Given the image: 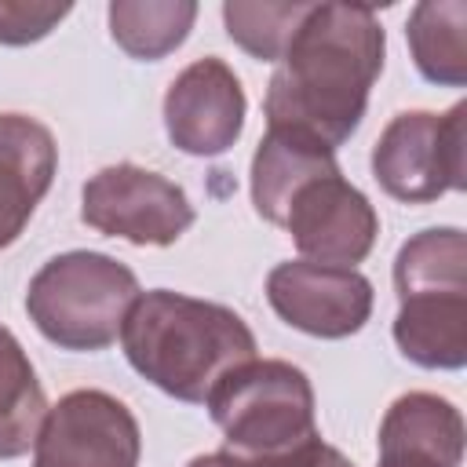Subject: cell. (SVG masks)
I'll use <instances>...</instances> for the list:
<instances>
[{
	"mask_svg": "<svg viewBox=\"0 0 467 467\" xmlns=\"http://www.w3.org/2000/svg\"><path fill=\"white\" fill-rule=\"evenodd\" d=\"M383 55L387 33L372 7L310 4L266 84V128H288L339 150L368 109Z\"/></svg>",
	"mask_w": 467,
	"mask_h": 467,
	"instance_id": "6da1fadb",
	"label": "cell"
},
{
	"mask_svg": "<svg viewBox=\"0 0 467 467\" xmlns=\"http://www.w3.org/2000/svg\"><path fill=\"white\" fill-rule=\"evenodd\" d=\"M120 347L146 383L186 405H204L212 387L259 350L237 310L171 288L139 292L124 317Z\"/></svg>",
	"mask_w": 467,
	"mask_h": 467,
	"instance_id": "7a4b0ae2",
	"label": "cell"
},
{
	"mask_svg": "<svg viewBox=\"0 0 467 467\" xmlns=\"http://www.w3.org/2000/svg\"><path fill=\"white\" fill-rule=\"evenodd\" d=\"M139 299V277L106 252H62L47 259L26 292L36 332L62 350H106Z\"/></svg>",
	"mask_w": 467,
	"mask_h": 467,
	"instance_id": "3957f363",
	"label": "cell"
},
{
	"mask_svg": "<svg viewBox=\"0 0 467 467\" xmlns=\"http://www.w3.org/2000/svg\"><path fill=\"white\" fill-rule=\"evenodd\" d=\"M204 405L234 456H281L317 438L314 387L299 365L281 358H252L230 368Z\"/></svg>",
	"mask_w": 467,
	"mask_h": 467,
	"instance_id": "277c9868",
	"label": "cell"
},
{
	"mask_svg": "<svg viewBox=\"0 0 467 467\" xmlns=\"http://www.w3.org/2000/svg\"><path fill=\"white\" fill-rule=\"evenodd\" d=\"M467 102L445 113L405 109L387 120L372 146V175L379 190L401 204H431L467 186Z\"/></svg>",
	"mask_w": 467,
	"mask_h": 467,
	"instance_id": "5b68a950",
	"label": "cell"
},
{
	"mask_svg": "<svg viewBox=\"0 0 467 467\" xmlns=\"http://www.w3.org/2000/svg\"><path fill=\"white\" fill-rule=\"evenodd\" d=\"M80 201V219L91 230L131 244L168 248L193 226V204L186 190L131 161L99 168L84 182Z\"/></svg>",
	"mask_w": 467,
	"mask_h": 467,
	"instance_id": "8992f818",
	"label": "cell"
},
{
	"mask_svg": "<svg viewBox=\"0 0 467 467\" xmlns=\"http://www.w3.org/2000/svg\"><path fill=\"white\" fill-rule=\"evenodd\" d=\"M139 456L135 412L95 387L62 394L33 441V467H139Z\"/></svg>",
	"mask_w": 467,
	"mask_h": 467,
	"instance_id": "52a82bcc",
	"label": "cell"
},
{
	"mask_svg": "<svg viewBox=\"0 0 467 467\" xmlns=\"http://www.w3.org/2000/svg\"><path fill=\"white\" fill-rule=\"evenodd\" d=\"M285 230L306 263L358 270L376 244L379 215L343 171H332L296 190L285 212Z\"/></svg>",
	"mask_w": 467,
	"mask_h": 467,
	"instance_id": "ba28073f",
	"label": "cell"
},
{
	"mask_svg": "<svg viewBox=\"0 0 467 467\" xmlns=\"http://www.w3.org/2000/svg\"><path fill=\"white\" fill-rule=\"evenodd\" d=\"M266 299L285 325L317 339H347L372 314V281L354 266L288 259L266 274Z\"/></svg>",
	"mask_w": 467,
	"mask_h": 467,
	"instance_id": "9c48e42d",
	"label": "cell"
},
{
	"mask_svg": "<svg viewBox=\"0 0 467 467\" xmlns=\"http://www.w3.org/2000/svg\"><path fill=\"white\" fill-rule=\"evenodd\" d=\"M244 88L215 55L190 62L164 91V131L190 157L226 153L244 131Z\"/></svg>",
	"mask_w": 467,
	"mask_h": 467,
	"instance_id": "30bf717a",
	"label": "cell"
},
{
	"mask_svg": "<svg viewBox=\"0 0 467 467\" xmlns=\"http://www.w3.org/2000/svg\"><path fill=\"white\" fill-rule=\"evenodd\" d=\"M58 171V146L47 124L26 113H0V248L29 226Z\"/></svg>",
	"mask_w": 467,
	"mask_h": 467,
	"instance_id": "8fae6325",
	"label": "cell"
},
{
	"mask_svg": "<svg viewBox=\"0 0 467 467\" xmlns=\"http://www.w3.org/2000/svg\"><path fill=\"white\" fill-rule=\"evenodd\" d=\"M379 463H463V416L460 409L431 390H409L390 401L379 420Z\"/></svg>",
	"mask_w": 467,
	"mask_h": 467,
	"instance_id": "7c38bea8",
	"label": "cell"
},
{
	"mask_svg": "<svg viewBox=\"0 0 467 467\" xmlns=\"http://www.w3.org/2000/svg\"><path fill=\"white\" fill-rule=\"evenodd\" d=\"M398 350L420 368L456 372L467 365V288H431L398 299Z\"/></svg>",
	"mask_w": 467,
	"mask_h": 467,
	"instance_id": "4fadbf2b",
	"label": "cell"
},
{
	"mask_svg": "<svg viewBox=\"0 0 467 467\" xmlns=\"http://www.w3.org/2000/svg\"><path fill=\"white\" fill-rule=\"evenodd\" d=\"M332 171H339L336 150L288 128H266L252 153V204L266 223L285 226V212L296 190Z\"/></svg>",
	"mask_w": 467,
	"mask_h": 467,
	"instance_id": "5bb4252c",
	"label": "cell"
},
{
	"mask_svg": "<svg viewBox=\"0 0 467 467\" xmlns=\"http://www.w3.org/2000/svg\"><path fill=\"white\" fill-rule=\"evenodd\" d=\"M405 40L423 80L438 88L467 84V4L423 0L409 11Z\"/></svg>",
	"mask_w": 467,
	"mask_h": 467,
	"instance_id": "9a60e30c",
	"label": "cell"
},
{
	"mask_svg": "<svg viewBox=\"0 0 467 467\" xmlns=\"http://www.w3.org/2000/svg\"><path fill=\"white\" fill-rule=\"evenodd\" d=\"M47 398L36 368L11 328L0 325V460H18L36 441Z\"/></svg>",
	"mask_w": 467,
	"mask_h": 467,
	"instance_id": "2e32d148",
	"label": "cell"
},
{
	"mask_svg": "<svg viewBox=\"0 0 467 467\" xmlns=\"http://www.w3.org/2000/svg\"><path fill=\"white\" fill-rule=\"evenodd\" d=\"M197 22L193 0H113L109 36L117 47L139 62H157L182 47Z\"/></svg>",
	"mask_w": 467,
	"mask_h": 467,
	"instance_id": "e0dca14e",
	"label": "cell"
},
{
	"mask_svg": "<svg viewBox=\"0 0 467 467\" xmlns=\"http://www.w3.org/2000/svg\"><path fill=\"white\" fill-rule=\"evenodd\" d=\"M467 288V237L460 226H431L409 237L394 259V292Z\"/></svg>",
	"mask_w": 467,
	"mask_h": 467,
	"instance_id": "ac0fdd59",
	"label": "cell"
},
{
	"mask_svg": "<svg viewBox=\"0 0 467 467\" xmlns=\"http://www.w3.org/2000/svg\"><path fill=\"white\" fill-rule=\"evenodd\" d=\"M310 4H244V0H226L223 4V22L226 36L248 51L259 62H277L285 55V44L292 40L299 18L306 15Z\"/></svg>",
	"mask_w": 467,
	"mask_h": 467,
	"instance_id": "d6986e66",
	"label": "cell"
},
{
	"mask_svg": "<svg viewBox=\"0 0 467 467\" xmlns=\"http://www.w3.org/2000/svg\"><path fill=\"white\" fill-rule=\"evenodd\" d=\"M73 7L69 4H36V0H0V44L22 47L44 40Z\"/></svg>",
	"mask_w": 467,
	"mask_h": 467,
	"instance_id": "ffe728a7",
	"label": "cell"
},
{
	"mask_svg": "<svg viewBox=\"0 0 467 467\" xmlns=\"http://www.w3.org/2000/svg\"><path fill=\"white\" fill-rule=\"evenodd\" d=\"M226 452H230V449H226ZM237 460H241V467H354L336 445L321 441V434L310 438V441L299 445V449L281 452V456H255V460L237 456Z\"/></svg>",
	"mask_w": 467,
	"mask_h": 467,
	"instance_id": "44dd1931",
	"label": "cell"
},
{
	"mask_svg": "<svg viewBox=\"0 0 467 467\" xmlns=\"http://www.w3.org/2000/svg\"><path fill=\"white\" fill-rule=\"evenodd\" d=\"M186 467H241V460H237L234 452L219 449V452H204V456H193Z\"/></svg>",
	"mask_w": 467,
	"mask_h": 467,
	"instance_id": "7402d4cb",
	"label": "cell"
},
{
	"mask_svg": "<svg viewBox=\"0 0 467 467\" xmlns=\"http://www.w3.org/2000/svg\"><path fill=\"white\" fill-rule=\"evenodd\" d=\"M379 467H427V463H379Z\"/></svg>",
	"mask_w": 467,
	"mask_h": 467,
	"instance_id": "603a6c76",
	"label": "cell"
}]
</instances>
